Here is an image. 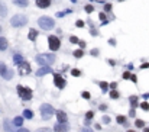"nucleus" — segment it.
<instances>
[{"label":"nucleus","instance_id":"obj_1","mask_svg":"<svg viewBox=\"0 0 149 132\" xmlns=\"http://www.w3.org/2000/svg\"><path fill=\"white\" fill-rule=\"evenodd\" d=\"M35 60H36V62L41 65V67H49L51 64L55 62L57 57L54 54H39V55H36Z\"/></svg>","mask_w":149,"mask_h":132},{"label":"nucleus","instance_id":"obj_2","mask_svg":"<svg viewBox=\"0 0 149 132\" xmlns=\"http://www.w3.org/2000/svg\"><path fill=\"white\" fill-rule=\"evenodd\" d=\"M38 25L44 29V31H51L55 28V20L49 16H41L38 19Z\"/></svg>","mask_w":149,"mask_h":132},{"label":"nucleus","instance_id":"obj_3","mask_svg":"<svg viewBox=\"0 0 149 132\" xmlns=\"http://www.w3.org/2000/svg\"><path fill=\"white\" fill-rule=\"evenodd\" d=\"M28 23V17L25 16V15H15L12 19H10V25L13 26V28H22V26H25Z\"/></svg>","mask_w":149,"mask_h":132},{"label":"nucleus","instance_id":"obj_4","mask_svg":"<svg viewBox=\"0 0 149 132\" xmlns=\"http://www.w3.org/2000/svg\"><path fill=\"white\" fill-rule=\"evenodd\" d=\"M39 112H41V116L44 118V119H49L54 113H55V109L51 106V105H48V103H44V105H41V107H39Z\"/></svg>","mask_w":149,"mask_h":132},{"label":"nucleus","instance_id":"obj_5","mask_svg":"<svg viewBox=\"0 0 149 132\" xmlns=\"http://www.w3.org/2000/svg\"><path fill=\"white\" fill-rule=\"evenodd\" d=\"M48 47L51 51H58L61 48V39L55 35H49L48 36Z\"/></svg>","mask_w":149,"mask_h":132},{"label":"nucleus","instance_id":"obj_6","mask_svg":"<svg viewBox=\"0 0 149 132\" xmlns=\"http://www.w3.org/2000/svg\"><path fill=\"white\" fill-rule=\"evenodd\" d=\"M17 93L23 100H31L32 99V89L29 87H23V86H17Z\"/></svg>","mask_w":149,"mask_h":132},{"label":"nucleus","instance_id":"obj_7","mask_svg":"<svg viewBox=\"0 0 149 132\" xmlns=\"http://www.w3.org/2000/svg\"><path fill=\"white\" fill-rule=\"evenodd\" d=\"M17 67H19V74L20 76H26V74L31 73V64L26 62V61H22Z\"/></svg>","mask_w":149,"mask_h":132},{"label":"nucleus","instance_id":"obj_8","mask_svg":"<svg viewBox=\"0 0 149 132\" xmlns=\"http://www.w3.org/2000/svg\"><path fill=\"white\" fill-rule=\"evenodd\" d=\"M54 84L58 87V89H64L65 84H67V81H65V78H64L61 74H54Z\"/></svg>","mask_w":149,"mask_h":132},{"label":"nucleus","instance_id":"obj_9","mask_svg":"<svg viewBox=\"0 0 149 132\" xmlns=\"http://www.w3.org/2000/svg\"><path fill=\"white\" fill-rule=\"evenodd\" d=\"M35 3L39 9H48L52 3V0H35Z\"/></svg>","mask_w":149,"mask_h":132},{"label":"nucleus","instance_id":"obj_10","mask_svg":"<svg viewBox=\"0 0 149 132\" xmlns=\"http://www.w3.org/2000/svg\"><path fill=\"white\" fill-rule=\"evenodd\" d=\"M54 131L55 132H70V126H68L67 122L65 123H57L55 128H54Z\"/></svg>","mask_w":149,"mask_h":132},{"label":"nucleus","instance_id":"obj_11","mask_svg":"<svg viewBox=\"0 0 149 132\" xmlns=\"http://www.w3.org/2000/svg\"><path fill=\"white\" fill-rule=\"evenodd\" d=\"M55 115H57L58 123H65V122L68 121V116H67V113H65V112H62V111H58V112H55Z\"/></svg>","mask_w":149,"mask_h":132},{"label":"nucleus","instance_id":"obj_12","mask_svg":"<svg viewBox=\"0 0 149 132\" xmlns=\"http://www.w3.org/2000/svg\"><path fill=\"white\" fill-rule=\"evenodd\" d=\"M49 73H52V70H51V67H41L38 71H36V76H45V74H49Z\"/></svg>","mask_w":149,"mask_h":132},{"label":"nucleus","instance_id":"obj_13","mask_svg":"<svg viewBox=\"0 0 149 132\" xmlns=\"http://www.w3.org/2000/svg\"><path fill=\"white\" fill-rule=\"evenodd\" d=\"M9 47V42L5 36H0V51H6Z\"/></svg>","mask_w":149,"mask_h":132},{"label":"nucleus","instance_id":"obj_14","mask_svg":"<svg viewBox=\"0 0 149 132\" xmlns=\"http://www.w3.org/2000/svg\"><path fill=\"white\" fill-rule=\"evenodd\" d=\"M28 38H29V41H36V38H38V31L36 29H29V34H28Z\"/></svg>","mask_w":149,"mask_h":132},{"label":"nucleus","instance_id":"obj_15","mask_svg":"<svg viewBox=\"0 0 149 132\" xmlns=\"http://www.w3.org/2000/svg\"><path fill=\"white\" fill-rule=\"evenodd\" d=\"M13 3L16 6H20V7H26L29 5V0H13Z\"/></svg>","mask_w":149,"mask_h":132},{"label":"nucleus","instance_id":"obj_16","mask_svg":"<svg viewBox=\"0 0 149 132\" xmlns=\"http://www.w3.org/2000/svg\"><path fill=\"white\" fill-rule=\"evenodd\" d=\"M6 15H7V7H6V5L3 2H0V16L5 17Z\"/></svg>","mask_w":149,"mask_h":132},{"label":"nucleus","instance_id":"obj_17","mask_svg":"<svg viewBox=\"0 0 149 132\" xmlns=\"http://www.w3.org/2000/svg\"><path fill=\"white\" fill-rule=\"evenodd\" d=\"M13 125L15 126H22L23 125V116H16L13 119Z\"/></svg>","mask_w":149,"mask_h":132},{"label":"nucleus","instance_id":"obj_18","mask_svg":"<svg viewBox=\"0 0 149 132\" xmlns=\"http://www.w3.org/2000/svg\"><path fill=\"white\" fill-rule=\"evenodd\" d=\"M22 61H23V57L20 55V54H15V55H13V62H15L16 65H19Z\"/></svg>","mask_w":149,"mask_h":132},{"label":"nucleus","instance_id":"obj_19","mask_svg":"<svg viewBox=\"0 0 149 132\" xmlns=\"http://www.w3.org/2000/svg\"><path fill=\"white\" fill-rule=\"evenodd\" d=\"M22 116H23V118H26V119H32V118H33V112L31 111V109H25Z\"/></svg>","mask_w":149,"mask_h":132},{"label":"nucleus","instance_id":"obj_20","mask_svg":"<svg viewBox=\"0 0 149 132\" xmlns=\"http://www.w3.org/2000/svg\"><path fill=\"white\" fill-rule=\"evenodd\" d=\"M5 131H6V132H15L13 125H12L9 121H5Z\"/></svg>","mask_w":149,"mask_h":132},{"label":"nucleus","instance_id":"obj_21","mask_svg":"<svg viewBox=\"0 0 149 132\" xmlns=\"http://www.w3.org/2000/svg\"><path fill=\"white\" fill-rule=\"evenodd\" d=\"M3 78H5V80H12V78H13V71H12V70H6L5 74H3Z\"/></svg>","mask_w":149,"mask_h":132},{"label":"nucleus","instance_id":"obj_22","mask_svg":"<svg viewBox=\"0 0 149 132\" xmlns=\"http://www.w3.org/2000/svg\"><path fill=\"white\" fill-rule=\"evenodd\" d=\"M129 100H130V106H132V109L138 107V97H136V96H132Z\"/></svg>","mask_w":149,"mask_h":132},{"label":"nucleus","instance_id":"obj_23","mask_svg":"<svg viewBox=\"0 0 149 132\" xmlns=\"http://www.w3.org/2000/svg\"><path fill=\"white\" fill-rule=\"evenodd\" d=\"M6 70H7V67H6V64H5V62H2V61H0V76H3Z\"/></svg>","mask_w":149,"mask_h":132},{"label":"nucleus","instance_id":"obj_24","mask_svg":"<svg viewBox=\"0 0 149 132\" xmlns=\"http://www.w3.org/2000/svg\"><path fill=\"white\" fill-rule=\"evenodd\" d=\"M135 125H136V128H145V122L142 119H136L135 121Z\"/></svg>","mask_w":149,"mask_h":132},{"label":"nucleus","instance_id":"obj_25","mask_svg":"<svg viewBox=\"0 0 149 132\" xmlns=\"http://www.w3.org/2000/svg\"><path fill=\"white\" fill-rule=\"evenodd\" d=\"M84 55V51L82 50H77V51H74V57L75 58H81Z\"/></svg>","mask_w":149,"mask_h":132},{"label":"nucleus","instance_id":"obj_26","mask_svg":"<svg viewBox=\"0 0 149 132\" xmlns=\"http://www.w3.org/2000/svg\"><path fill=\"white\" fill-rule=\"evenodd\" d=\"M110 99H119V92L116 89L110 92Z\"/></svg>","mask_w":149,"mask_h":132},{"label":"nucleus","instance_id":"obj_27","mask_svg":"<svg viewBox=\"0 0 149 132\" xmlns=\"http://www.w3.org/2000/svg\"><path fill=\"white\" fill-rule=\"evenodd\" d=\"M116 121H117L119 123H122V125H123V123H126V118H124L123 115H119V116L116 118Z\"/></svg>","mask_w":149,"mask_h":132},{"label":"nucleus","instance_id":"obj_28","mask_svg":"<svg viewBox=\"0 0 149 132\" xmlns=\"http://www.w3.org/2000/svg\"><path fill=\"white\" fill-rule=\"evenodd\" d=\"M70 13H71V9H67V10H64V12H59L57 16H58V17H62V16H65V15H70Z\"/></svg>","mask_w":149,"mask_h":132},{"label":"nucleus","instance_id":"obj_29","mask_svg":"<svg viewBox=\"0 0 149 132\" xmlns=\"http://www.w3.org/2000/svg\"><path fill=\"white\" fill-rule=\"evenodd\" d=\"M70 42H71V44H78V42H80V39H78L77 36L71 35V36H70Z\"/></svg>","mask_w":149,"mask_h":132},{"label":"nucleus","instance_id":"obj_30","mask_svg":"<svg viewBox=\"0 0 149 132\" xmlns=\"http://www.w3.org/2000/svg\"><path fill=\"white\" fill-rule=\"evenodd\" d=\"M71 74H73L74 77H80V76H81V71H80L78 68H74V70L71 71Z\"/></svg>","mask_w":149,"mask_h":132},{"label":"nucleus","instance_id":"obj_31","mask_svg":"<svg viewBox=\"0 0 149 132\" xmlns=\"http://www.w3.org/2000/svg\"><path fill=\"white\" fill-rule=\"evenodd\" d=\"M100 87H101L103 92H106V90H107V87H109V84L106 83V81H101V83H100Z\"/></svg>","mask_w":149,"mask_h":132},{"label":"nucleus","instance_id":"obj_32","mask_svg":"<svg viewBox=\"0 0 149 132\" xmlns=\"http://www.w3.org/2000/svg\"><path fill=\"white\" fill-rule=\"evenodd\" d=\"M140 107L143 109V111H149V103L148 102H143V103H140Z\"/></svg>","mask_w":149,"mask_h":132},{"label":"nucleus","instance_id":"obj_33","mask_svg":"<svg viewBox=\"0 0 149 132\" xmlns=\"http://www.w3.org/2000/svg\"><path fill=\"white\" fill-rule=\"evenodd\" d=\"M84 9H86V12H87V13H91V12H94V7H93L91 5H87V6L84 7Z\"/></svg>","mask_w":149,"mask_h":132},{"label":"nucleus","instance_id":"obj_34","mask_svg":"<svg viewBox=\"0 0 149 132\" xmlns=\"http://www.w3.org/2000/svg\"><path fill=\"white\" fill-rule=\"evenodd\" d=\"M93 116H94V112H93V111H88V112L86 113V118H87V119H90V121L93 119Z\"/></svg>","mask_w":149,"mask_h":132},{"label":"nucleus","instance_id":"obj_35","mask_svg":"<svg viewBox=\"0 0 149 132\" xmlns=\"http://www.w3.org/2000/svg\"><path fill=\"white\" fill-rule=\"evenodd\" d=\"M78 132H94V131H93L91 128H87V126H86V128H81Z\"/></svg>","mask_w":149,"mask_h":132},{"label":"nucleus","instance_id":"obj_36","mask_svg":"<svg viewBox=\"0 0 149 132\" xmlns=\"http://www.w3.org/2000/svg\"><path fill=\"white\" fill-rule=\"evenodd\" d=\"M81 96H82L84 99H90V97H91V94H90L88 92H82V93H81Z\"/></svg>","mask_w":149,"mask_h":132},{"label":"nucleus","instance_id":"obj_37","mask_svg":"<svg viewBox=\"0 0 149 132\" xmlns=\"http://www.w3.org/2000/svg\"><path fill=\"white\" fill-rule=\"evenodd\" d=\"M75 26H77V28H82V26H84V22H82V20H77V22H75Z\"/></svg>","mask_w":149,"mask_h":132},{"label":"nucleus","instance_id":"obj_38","mask_svg":"<svg viewBox=\"0 0 149 132\" xmlns=\"http://www.w3.org/2000/svg\"><path fill=\"white\" fill-rule=\"evenodd\" d=\"M36 132H51V129L49 128H39Z\"/></svg>","mask_w":149,"mask_h":132},{"label":"nucleus","instance_id":"obj_39","mask_svg":"<svg viewBox=\"0 0 149 132\" xmlns=\"http://www.w3.org/2000/svg\"><path fill=\"white\" fill-rule=\"evenodd\" d=\"M110 10H112V5H110V3H107V5L104 6V12H110Z\"/></svg>","mask_w":149,"mask_h":132},{"label":"nucleus","instance_id":"obj_40","mask_svg":"<svg viewBox=\"0 0 149 132\" xmlns=\"http://www.w3.org/2000/svg\"><path fill=\"white\" fill-rule=\"evenodd\" d=\"M123 78H130V73L129 71H124L123 73Z\"/></svg>","mask_w":149,"mask_h":132},{"label":"nucleus","instance_id":"obj_41","mask_svg":"<svg viewBox=\"0 0 149 132\" xmlns=\"http://www.w3.org/2000/svg\"><path fill=\"white\" fill-rule=\"evenodd\" d=\"M98 17H100V20H106V13H104V12H103V13L100 12V15H98Z\"/></svg>","mask_w":149,"mask_h":132},{"label":"nucleus","instance_id":"obj_42","mask_svg":"<svg viewBox=\"0 0 149 132\" xmlns=\"http://www.w3.org/2000/svg\"><path fill=\"white\" fill-rule=\"evenodd\" d=\"M140 68H143V70H145V68H149V62H143V64L140 65Z\"/></svg>","mask_w":149,"mask_h":132},{"label":"nucleus","instance_id":"obj_43","mask_svg":"<svg viewBox=\"0 0 149 132\" xmlns=\"http://www.w3.org/2000/svg\"><path fill=\"white\" fill-rule=\"evenodd\" d=\"M103 122H104V123H109V122H110V118H109V116H103Z\"/></svg>","mask_w":149,"mask_h":132},{"label":"nucleus","instance_id":"obj_44","mask_svg":"<svg viewBox=\"0 0 149 132\" xmlns=\"http://www.w3.org/2000/svg\"><path fill=\"white\" fill-rule=\"evenodd\" d=\"M98 109H100V111H106V109H107V105H100Z\"/></svg>","mask_w":149,"mask_h":132},{"label":"nucleus","instance_id":"obj_45","mask_svg":"<svg viewBox=\"0 0 149 132\" xmlns=\"http://www.w3.org/2000/svg\"><path fill=\"white\" fill-rule=\"evenodd\" d=\"M130 80H132L133 83H138V77H136V76H130Z\"/></svg>","mask_w":149,"mask_h":132},{"label":"nucleus","instance_id":"obj_46","mask_svg":"<svg viewBox=\"0 0 149 132\" xmlns=\"http://www.w3.org/2000/svg\"><path fill=\"white\" fill-rule=\"evenodd\" d=\"M109 86H110V87H112V90H114V89H116V86H117V84H116V83H114V81H113V83H110V84H109Z\"/></svg>","mask_w":149,"mask_h":132},{"label":"nucleus","instance_id":"obj_47","mask_svg":"<svg viewBox=\"0 0 149 132\" xmlns=\"http://www.w3.org/2000/svg\"><path fill=\"white\" fill-rule=\"evenodd\" d=\"M17 132H29V129H26V128H20Z\"/></svg>","mask_w":149,"mask_h":132},{"label":"nucleus","instance_id":"obj_48","mask_svg":"<svg viewBox=\"0 0 149 132\" xmlns=\"http://www.w3.org/2000/svg\"><path fill=\"white\" fill-rule=\"evenodd\" d=\"M97 54H98L97 50H93V51H91V55H97Z\"/></svg>","mask_w":149,"mask_h":132},{"label":"nucleus","instance_id":"obj_49","mask_svg":"<svg viewBox=\"0 0 149 132\" xmlns=\"http://www.w3.org/2000/svg\"><path fill=\"white\" fill-rule=\"evenodd\" d=\"M129 115H130V116H135V111H133V109H132V111L129 112Z\"/></svg>","mask_w":149,"mask_h":132},{"label":"nucleus","instance_id":"obj_50","mask_svg":"<svg viewBox=\"0 0 149 132\" xmlns=\"http://www.w3.org/2000/svg\"><path fill=\"white\" fill-rule=\"evenodd\" d=\"M96 129H101V125L100 123H96Z\"/></svg>","mask_w":149,"mask_h":132},{"label":"nucleus","instance_id":"obj_51","mask_svg":"<svg viewBox=\"0 0 149 132\" xmlns=\"http://www.w3.org/2000/svg\"><path fill=\"white\" fill-rule=\"evenodd\" d=\"M143 132H149V128H145V129H143Z\"/></svg>","mask_w":149,"mask_h":132},{"label":"nucleus","instance_id":"obj_52","mask_svg":"<svg viewBox=\"0 0 149 132\" xmlns=\"http://www.w3.org/2000/svg\"><path fill=\"white\" fill-rule=\"evenodd\" d=\"M127 132H136V131H127Z\"/></svg>","mask_w":149,"mask_h":132},{"label":"nucleus","instance_id":"obj_53","mask_svg":"<svg viewBox=\"0 0 149 132\" xmlns=\"http://www.w3.org/2000/svg\"><path fill=\"white\" fill-rule=\"evenodd\" d=\"M119 2H124V0H119Z\"/></svg>","mask_w":149,"mask_h":132},{"label":"nucleus","instance_id":"obj_54","mask_svg":"<svg viewBox=\"0 0 149 132\" xmlns=\"http://www.w3.org/2000/svg\"><path fill=\"white\" fill-rule=\"evenodd\" d=\"M0 32H2V28H0Z\"/></svg>","mask_w":149,"mask_h":132}]
</instances>
